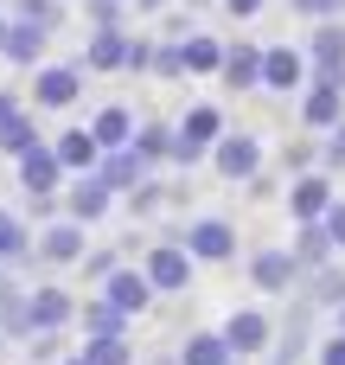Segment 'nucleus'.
Wrapping results in <instances>:
<instances>
[{"label": "nucleus", "mask_w": 345, "mask_h": 365, "mask_svg": "<svg viewBox=\"0 0 345 365\" xmlns=\"http://www.w3.org/2000/svg\"><path fill=\"white\" fill-rule=\"evenodd\" d=\"M262 160H269V154H262V141H256V135H243V128H237V135H224V141L211 148V173H218L224 186H256V180H262Z\"/></svg>", "instance_id": "f257e3e1"}, {"label": "nucleus", "mask_w": 345, "mask_h": 365, "mask_svg": "<svg viewBox=\"0 0 345 365\" xmlns=\"http://www.w3.org/2000/svg\"><path fill=\"white\" fill-rule=\"evenodd\" d=\"M13 173H19V186H26V199H64V186H70V173H64V160H58L51 141H32V148L13 160Z\"/></svg>", "instance_id": "f03ea898"}, {"label": "nucleus", "mask_w": 345, "mask_h": 365, "mask_svg": "<svg viewBox=\"0 0 345 365\" xmlns=\"http://www.w3.org/2000/svg\"><path fill=\"white\" fill-rule=\"evenodd\" d=\"M77 314H83V302L70 289H58V282H32L26 289V327L32 334H64V327H77Z\"/></svg>", "instance_id": "7ed1b4c3"}, {"label": "nucleus", "mask_w": 345, "mask_h": 365, "mask_svg": "<svg viewBox=\"0 0 345 365\" xmlns=\"http://www.w3.org/2000/svg\"><path fill=\"white\" fill-rule=\"evenodd\" d=\"M96 295H109V302H115V308H122L128 321H141V314H147V308L160 302V289H154V276H147L141 263H115V269H109V276L96 282Z\"/></svg>", "instance_id": "20e7f679"}, {"label": "nucleus", "mask_w": 345, "mask_h": 365, "mask_svg": "<svg viewBox=\"0 0 345 365\" xmlns=\"http://www.w3.org/2000/svg\"><path fill=\"white\" fill-rule=\"evenodd\" d=\"M83 58L77 64H38L32 71V109H70V103H83Z\"/></svg>", "instance_id": "39448f33"}, {"label": "nucleus", "mask_w": 345, "mask_h": 365, "mask_svg": "<svg viewBox=\"0 0 345 365\" xmlns=\"http://www.w3.org/2000/svg\"><path fill=\"white\" fill-rule=\"evenodd\" d=\"M333 199H339V192H333V173H327V167H307V173L288 180V218H294V225H320V218L333 212Z\"/></svg>", "instance_id": "423d86ee"}, {"label": "nucleus", "mask_w": 345, "mask_h": 365, "mask_svg": "<svg viewBox=\"0 0 345 365\" xmlns=\"http://www.w3.org/2000/svg\"><path fill=\"white\" fill-rule=\"evenodd\" d=\"M339 122H345V77H314V83L301 90V128L333 135Z\"/></svg>", "instance_id": "0eeeda50"}, {"label": "nucleus", "mask_w": 345, "mask_h": 365, "mask_svg": "<svg viewBox=\"0 0 345 365\" xmlns=\"http://www.w3.org/2000/svg\"><path fill=\"white\" fill-rule=\"evenodd\" d=\"M307 83H314V58L307 51H294V45H269L262 51V90L269 96H294Z\"/></svg>", "instance_id": "6e6552de"}, {"label": "nucleus", "mask_w": 345, "mask_h": 365, "mask_svg": "<svg viewBox=\"0 0 345 365\" xmlns=\"http://www.w3.org/2000/svg\"><path fill=\"white\" fill-rule=\"evenodd\" d=\"M198 263H237V225L230 218H211V212H198L192 225H186V237H179Z\"/></svg>", "instance_id": "1a4fd4ad"}, {"label": "nucleus", "mask_w": 345, "mask_h": 365, "mask_svg": "<svg viewBox=\"0 0 345 365\" xmlns=\"http://www.w3.org/2000/svg\"><path fill=\"white\" fill-rule=\"evenodd\" d=\"M115 199H122V192H115L102 173H77V180L64 186V212H70L77 225H102V218L115 212Z\"/></svg>", "instance_id": "9d476101"}, {"label": "nucleus", "mask_w": 345, "mask_h": 365, "mask_svg": "<svg viewBox=\"0 0 345 365\" xmlns=\"http://www.w3.org/2000/svg\"><path fill=\"white\" fill-rule=\"evenodd\" d=\"M90 225H77L70 212L64 218H51L45 231H38V263H51V269H70V263H83L90 257V237H83Z\"/></svg>", "instance_id": "9b49d317"}, {"label": "nucleus", "mask_w": 345, "mask_h": 365, "mask_svg": "<svg viewBox=\"0 0 345 365\" xmlns=\"http://www.w3.org/2000/svg\"><path fill=\"white\" fill-rule=\"evenodd\" d=\"M141 269L154 276V289H160V295H186V289H192V269H198V257H192L186 244H154V250L141 257Z\"/></svg>", "instance_id": "f8f14e48"}, {"label": "nucleus", "mask_w": 345, "mask_h": 365, "mask_svg": "<svg viewBox=\"0 0 345 365\" xmlns=\"http://www.w3.org/2000/svg\"><path fill=\"white\" fill-rule=\"evenodd\" d=\"M301 276H307V263H301L294 250H282V244H269V250L250 257V282H256L262 295H288Z\"/></svg>", "instance_id": "ddd939ff"}, {"label": "nucleus", "mask_w": 345, "mask_h": 365, "mask_svg": "<svg viewBox=\"0 0 345 365\" xmlns=\"http://www.w3.org/2000/svg\"><path fill=\"white\" fill-rule=\"evenodd\" d=\"M224 340L237 346V359H256V353H269L275 321H269L262 308H230V314H224Z\"/></svg>", "instance_id": "4468645a"}, {"label": "nucleus", "mask_w": 345, "mask_h": 365, "mask_svg": "<svg viewBox=\"0 0 345 365\" xmlns=\"http://www.w3.org/2000/svg\"><path fill=\"white\" fill-rule=\"evenodd\" d=\"M38 141V122H32V96H13V90H0V154H26Z\"/></svg>", "instance_id": "2eb2a0df"}, {"label": "nucleus", "mask_w": 345, "mask_h": 365, "mask_svg": "<svg viewBox=\"0 0 345 365\" xmlns=\"http://www.w3.org/2000/svg\"><path fill=\"white\" fill-rule=\"evenodd\" d=\"M128 45H134V32L96 26V32L83 38V71H90V77H96V71H128Z\"/></svg>", "instance_id": "dca6fc26"}, {"label": "nucleus", "mask_w": 345, "mask_h": 365, "mask_svg": "<svg viewBox=\"0 0 345 365\" xmlns=\"http://www.w3.org/2000/svg\"><path fill=\"white\" fill-rule=\"evenodd\" d=\"M45 45H51V26H32V19H13L6 26V64H19V71H38L45 64Z\"/></svg>", "instance_id": "f3484780"}, {"label": "nucleus", "mask_w": 345, "mask_h": 365, "mask_svg": "<svg viewBox=\"0 0 345 365\" xmlns=\"http://www.w3.org/2000/svg\"><path fill=\"white\" fill-rule=\"evenodd\" d=\"M51 148H58V160H64V173H70V180L102 167V141H96V128H90V122H83V128H64Z\"/></svg>", "instance_id": "a211bd4d"}, {"label": "nucleus", "mask_w": 345, "mask_h": 365, "mask_svg": "<svg viewBox=\"0 0 345 365\" xmlns=\"http://www.w3.org/2000/svg\"><path fill=\"white\" fill-rule=\"evenodd\" d=\"M262 51H269V45H256V38H237V45H230V58H224V83H230L237 96L262 90Z\"/></svg>", "instance_id": "6ab92c4d"}, {"label": "nucleus", "mask_w": 345, "mask_h": 365, "mask_svg": "<svg viewBox=\"0 0 345 365\" xmlns=\"http://www.w3.org/2000/svg\"><path fill=\"white\" fill-rule=\"evenodd\" d=\"M90 128H96V141H102V154H115V148H134V109L128 103H96V115H90Z\"/></svg>", "instance_id": "aec40b11"}, {"label": "nucleus", "mask_w": 345, "mask_h": 365, "mask_svg": "<svg viewBox=\"0 0 345 365\" xmlns=\"http://www.w3.org/2000/svg\"><path fill=\"white\" fill-rule=\"evenodd\" d=\"M307 58H314V77H345V19H320L314 26Z\"/></svg>", "instance_id": "412c9836"}, {"label": "nucleus", "mask_w": 345, "mask_h": 365, "mask_svg": "<svg viewBox=\"0 0 345 365\" xmlns=\"http://www.w3.org/2000/svg\"><path fill=\"white\" fill-rule=\"evenodd\" d=\"M179 135H186L192 148H205V154H211V148H218L230 128H224V109H218V103H186V115H179Z\"/></svg>", "instance_id": "4be33fe9"}, {"label": "nucleus", "mask_w": 345, "mask_h": 365, "mask_svg": "<svg viewBox=\"0 0 345 365\" xmlns=\"http://www.w3.org/2000/svg\"><path fill=\"white\" fill-rule=\"evenodd\" d=\"M224 58H230L224 38H211V32H186V77H224Z\"/></svg>", "instance_id": "5701e85b"}, {"label": "nucleus", "mask_w": 345, "mask_h": 365, "mask_svg": "<svg viewBox=\"0 0 345 365\" xmlns=\"http://www.w3.org/2000/svg\"><path fill=\"white\" fill-rule=\"evenodd\" d=\"M179 365H237V346L224 340V327H205V334H186Z\"/></svg>", "instance_id": "b1692460"}, {"label": "nucleus", "mask_w": 345, "mask_h": 365, "mask_svg": "<svg viewBox=\"0 0 345 365\" xmlns=\"http://www.w3.org/2000/svg\"><path fill=\"white\" fill-rule=\"evenodd\" d=\"M96 173H102V180H109V186H115V192L128 199V192H134V186H141V180H147L154 167H147V160H141L134 148H115V154H102V167H96Z\"/></svg>", "instance_id": "393cba45"}, {"label": "nucleus", "mask_w": 345, "mask_h": 365, "mask_svg": "<svg viewBox=\"0 0 345 365\" xmlns=\"http://www.w3.org/2000/svg\"><path fill=\"white\" fill-rule=\"evenodd\" d=\"M77 327H83V340H115V334H128V314H122L109 295H96V302H83Z\"/></svg>", "instance_id": "a878e982"}, {"label": "nucleus", "mask_w": 345, "mask_h": 365, "mask_svg": "<svg viewBox=\"0 0 345 365\" xmlns=\"http://www.w3.org/2000/svg\"><path fill=\"white\" fill-rule=\"evenodd\" d=\"M26 257H38V237L19 225V212H6V205H0V263H6V269H19Z\"/></svg>", "instance_id": "bb28decb"}, {"label": "nucleus", "mask_w": 345, "mask_h": 365, "mask_svg": "<svg viewBox=\"0 0 345 365\" xmlns=\"http://www.w3.org/2000/svg\"><path fill=\"white\" fill-rule=\"evenodd\" d=\"M173 141H179V128H166V122H141V128H134V154H141L147 167H166V160H173Z\"/></svg>", "instance_id": "cd10ccee"}, {"label": "nucleus", "mask_w": 345, "mask_h": 365, "mask_svg": "<svg viewBox=\"0 0 345 365\" xmlns=\"http://www.w3.org/2000/svg\"><path fill=\"white\" fill-rule=\"evenodd\" d=\"M294 257H301V263H307V276H314V269H327V263L339 257V244L327 237V225H301V237H294Z\"/></svg>", "instance_id": "c85d7f7f"}, {"label": "nucleus", "mask_w": 345, "mask_h": 365, "mask_svg": "<svg viewBox=\"0 0 345 365\" xmlns=\"http://www.w3.org/2000/svg\"><path fill=\"white\" fill-rule=\"evenodd\" d=\"M83 353L96 365H134V346H128V334H115V340H83Z\"/></svg>", "instance_id": "c756f323"}, {"label": "nucleus", "mask_w": 345, "mask_h": 365, "mask_svg": "<svg viewBox=\"0 0 345 365\" xmlns=\"http://www.w3.org/2000/svg\"><path fill=\"white\" fill-rule=\"evenodd\" d=\"M160 205H166V186H160L154 173H147V180H141V186L128 192V212H134V218H154Z\"/></svg>", "instance_id": "7c9ffc66"}, {"label": "nucleus", "mask_w": 345, "mask_h": 365, "mask_svg": "<svg viewBox=\"0 0 345 365\" xmlns=\"http://www.w3.org/2000/svg\"><path fill=\"white\" fill-rule=\"evenodd\" d=\"M154 77H186V38H160V51H154Z\"/></svg>", "instance_id": "2f4dec72"}, {"label": "nucleus", "mask_w": 345, "mask_h": 365, "mask_svg": "<svg viewBox=\"0 0 345 365\" xmlns=\"http://www.w3.org/2000/svg\"><path fill=\"white\" fill-rule=\"evenodd\" d=\"M6 6H13V19H32V26H58L64 19L58 0H6Z\"/></svg>", "instance_id": "473e14b6"}, {"label": "nucleus", "mask_w": 345, "mask_h": 365, "mask_svg": "<svg viewBox=\"0 0 345 365\" xmlns=\"http://www.w3.org/2000/svg\"><path fill=\"white\" fill-rule=\"evenodd\" d=\"M314 295H320L327 308L345 302V269H333V263H327V269H314Z\"/></svg>", "instance_id": "72a5a7b5"}, {"label": "nucleus", "mask_w": 345, "mask_h": 365, "mask_svg": "<svg viewBox=\"0 0 345 365\" xmlns=\"http://www.w3.org/2000/svg\"><path fill=\"white\" fill-rule=\"evenodd\" d=\"M154 51H160V38H134V45H128V71L147 77V71H154Z\"/></svg>", "instance_id": "f704fd0d"}, {"label": "nucleus", "mask_w": 345, "mask_h": 365, "mask_svg": "<svg viewBox=\"0 0 345 365\" xmlns=\"http://www.w3.org/2000/svg\"><path fill=\"white\" fill-rule=\"evenodd\" d=\"M288 6H294L301 19H339L345 13V0H288Z\"/></svg>", "instance_id": "c9c22d12"}, {"label": "nucleus", "mask_w": 345, "mask_h": 365, "mask_svg": "<svg viewBox=\"0 0 345 365\" xmlns=\"http://www.w3.org/2000/svg\"><path fill=\"white\" fill-rule=\"evenodd\" d=\"M314 365H345V334H339V327H333V334L314 346Z\"/></svg>", "instance_id": "e433bc0d"}, {"label": "nucleus", "mask_w": 345, "mask_h": 365, "mask_svg": "<svg viewBox=\"0 0 345 365\" xmlns=\"http://www.w3.org/2000/svg\"><path fill=\"white\" fill-rule=\"evenodd\" d=\"M320 160H327V173H339V167H345V122L333 128V135H327V148H320Z\"/></svg>", "instance_id": "4c0bfd02"}, {"label": "nucleus", "mask_w": 345, "mask_h": 365, "mask_svg": "<svg viewBox=\"0 0 345 365\" xmlns=\"http://www.w3.org/2000/svg\"><path fill=\"white\" fill-rule=\"evenodd\" d=\"M115 263H122V250H90V257H83V276H96V282H102Z\"/></svg>", "instance_id": "58836bf2"}, {"label": "nucleus", "mask_w": 345, "mask_h": 365, "mask_svg": "<svg viewBox=\"0 0 345 365\" xmlns=\"http://www.w3.org/2000/svg\"><path fill=\"white\" fill-rule=\"evenodd\" d=\"M320 225H327V237L339 244V257H345V199H333V212H327Z\"/></svg>", "instance_id": "ea45409f"}, {"label": "nucleus", "mask_w": 345, "mask_h": 365, "mask_svg": "<svg viewBox=\"0 0 345 365\" xmlns=\"http://www.w3.org/2000/svg\"><path fill=\"white\" fill-rule=\"evenodd\" d=\"M198 160H211V154H205V148H192V141L179 135V141H173V167H198Z\"/></svg>", "instance_id": "a19ab883"}, {"label": "nucleus", "mask_w": 345, "mask_h": 365, "mask_svg": "<svg viewBox=\"0 0 345 365\" xmlns=\"http://www.w3.org/2000/svg\"><path fill=\"white\" fill-rule=\"evenodd\" d=\"M218 6H224V13H230V19H256V13H262V6H269V0H218Z\"/></svg>", "instance_id": "79ce46f5"}, {"label": "nucleus", "mask_w": 345, "mask_h": 365, "mask_svg": "<svg viewBox=\"0 0 345 365\" xmlns=\"http://www.w3.org/2000/svg\"><path fill=\"white\" fill-rule=\"evenodd\" d=\"M58 365H96V359H90V353L77 346V353H64V359H58Z\"/></svg>", "instance_id": "37998d69"}, {"label": "nucleus", "mask_w": 345, "mask_h": 365, "mask_svg": "<svg viewBox=\"0 0 345 365\" xmlns=\"http://www.w3.org/2000/svg\"><path fill=\"white\" fill-rule=\"evenodd\" d=\"M134 13H166V0H134Z\"/></svg>", "instance_id": "c03bdc74"}, {"label": "nucleus", "mask_w": 345, "mask_h": 365, "mask_svg": "<svg viewBox=\"0 0 345 365\" xmlns=\"http://www.w3.org/2000/svg\"><path fill=\"white\" fill-rule=\"evenodd\" d=\"M6 26H13V13H0V51H6Z\"/></svg>", "instance_id": "a18cd8bd"}, {"label": "nucleus", "mask_w": 345, "mask_h": 365, "mask_svg": "<svg viewBox=\"0 0 345 365\" xmlns=\"http://www.w3.org/2000/svg\"><path fill=\"white\" fill-rule=\"evenodd\" d=\"M0 359H6V327H0Z\"/></svg>", "instance_id": "49530a36"}, {"label": "nucleus", "mask_w": 345, "mask_h": 365, "mask_svg": "<svg viewBox=\"0 0 345 365\" xmlns=\"http://www.w3.org/2000/svg\"><path fill=\"white\" fill-rule=\"evenodd\" d=\"M339 334H345V302H339Z\"/></svg>", "instance_id": "de8ad7c7"}, {"label": "nucleus", "mask_w": 345, "mask_h": 365, "mask_svg": "<svg viewBox=\"0 0 345 365\" xmlns=\"http://www.w3.org/2000/svg\"><path fill=\"white\" fill-rule=\"evenodd\" d=\"M275 365H294V359H288V353H282V359H275Z\"/></svg>", "instance_id": "09e8293b"}, {"label": "nucleus", "mask_w": 345, "mask_h": 365, "mask_svg": "<svg viewBox=\"0 0 345 365\" xmlns=\"http://www.w3.org/2000/svg\"><path fill=\"white\" fill-rule=\"evenodd\" d=\"M122 6H134V0H122Z\"/></svg>", "instance_id": "8fccbe9b"}, {"label": "nucleus", "mask_w": 345, "mask_h": 365, "mask_svg": "<svg viewBox=\"0 0 345 365\" xmlns=\"http://www.w3.org/2000/svg\"><path fill=\"white\" fill-rule=\"evenodd\" d=\"M0 13H6V0H0Z\"/></svg>", "instance_id": "3c124183"}, {"label": "nucleus", "mask_w": 345, "mask_h": 365, "mask_svg": "<svg viewBox=\"0 0 345 365\" xmlns=\"http://www.w3.org/2000/svg\"><path fill=\"white\" fill-rule=\"evenodd\" d=\"M0 269H6V263H0Z\"/></svg>", "instance_id": "603ef678"}]
</instances>
